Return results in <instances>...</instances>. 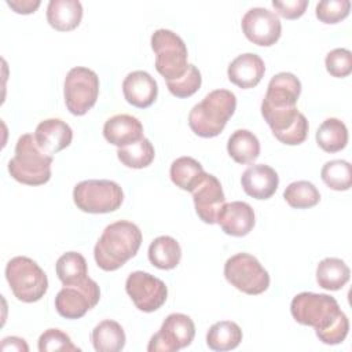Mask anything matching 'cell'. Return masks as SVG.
<instances>
[{
    "label": "cell",
    "instance_id": "1",
    "mask_svg": "<svg viewBox=\"0 0 352 352\" xmlns=\"http://www.w3.org/2000/svg\"><path fill=\"white\" fill-rule=\"evenodd\" d=\"M290 312L297 323L314 327L323 344L337 345L348 336L349 320L329 294L302 292L292 300Z\"/></svg>",
    "mask_w": 352,
    "mask_h": 352
},
{
    "label": "cell",
    "instance_id": "2",
    "mask_svg": "<svg viewBox=\"0 0 352 352\" xmlns=\"http://www.w3.org/2000/svg\"><path fill=\"white\" fill-rule=\"evenodd\" d=\"M142 245V231L126 220L109 224L94 248V257L103 271H116L135 257Z\"/></svg>",
    "mask_w": 352,
    "mask_h": 352
},
{
    "label": "cell",
    "instance_id": "3",
    "mask_svg": "<svg viewBox=\"0 0 352 352\" xmlns=\"http://www.w3.org/2000/svg\"><path fill=\"white\" fill-rule=\"evenodd\" d=\"M236 109V98L228 89H214L197 103L188 114L191 131L201 138H214Z\"/></svg>",
    "mask_w": 352,
    "mask_h": 352
},
{
    "label": "cell",
    "instance_id": "4",
    "mask_svg": "<svg viewBox=\"0 0 352 352\" xmlns=\"http://www.w3.org/2000/svg\"><path fill=\"white\" fill-rule=\"evenodd\" d=\"M52 155L40 150L34 135H22L15 144V155L8 162L12 179L28 186H41L51 179Z\"/></svg>",
    "mask_w": 352,
    "mask_h": 352
},
{
    "label": "cell",
    "instance_id": "5",
    "mask_svg": "<svg viewBox=\"0 0 352 352\" xmlns=\"http://www.w3.org/2000/svg\"><path fill=\"white\" fill-rule=\"evenodd\" d=\"M6 278L12 294L22 302H36L48 289V278L40 265L25 256L11 258L6 265Z\"/></svg>",
    "mask_w": 352,
    "mask_h": 352
},
{
    "label": "cell",
    "instance_id": "6",
    "mask_svg": "<svg viewBox=\"0 0 352 352\" xmlns=\"http://www.w3.org/2000/svg\"><path fill=\"white\" fill-rule=\"evenodd\" d=\"M155 54V69L166 80L180 78L188 69L187 47L183 38L169 29H158L151 34Z\"/></svg>",
    "mask_w": 352,
    "mask_h": 352
},
{
    "label": "cell",
    "instance_id": "7",
    "mask_svg": "<svg viewBox=\"0 0 352 352\" xmlns=\"http://www.w3.org/2000/svg\"><path fill=\"white\" fill-rule=\"evenodd\" d=\"M73 201L85 213H110L121 206L124 192L116 182L91 179L76 184Z\"/></svg>",
    "mask_w": 352,
    "mask_h": 352
},
{
    "label": "cell",
    "instance_id": "8",
    "mask_svg": "<svg viewBox=\"0 0 352 352\" xmlns=\"http://www.w3.org/2000/svg\"><path fill=\"white\" fill-rule=\"evenodd\" d=\"M224 276L239 292L257 296L270 286V275L260 261L249 253H236L224 264Z\"/></svg>",
    "mask_w": 352,
    "mask_h": 352
},
{
    "label": "cell",
    "instance_id": "9",
    "mask_svg": "<svg viewBox=\"0 0 352 352\" xmlns=\"http://www.w3.org/2000/svg\"><path fill=\"white\" fill-rule=\"evenodd\" d=\"M63 95L67 110L73 116H84L96 103L99 95L98 74L82 66L70 69L65 78Z\"/></svg>",
    "mask_w": 352,
    "mask_h": 352
},
{
    "label": "cell",
    "instance_id": "10",
    "mask_svg": "<svg viewBox=\"0 0 352 352\" xmlns=\"http://www.w3.org/2000/svg\"><path fill=\"white\" fill-rule=\"evenodd\" d=\"M99 298V285L88 276L80 283L63 285L55 297V309L62 318L78 319L92 309Z\"/></svg>",
    "mask_w": 352,
    "mask_h": 352
},
{
    "label": "cell",
    "instance_id": "11",
    "mask_svg": "<svg viewBox=\"0 0 352 352\" xmlns=\"http://www.w3.org/2000/svg\"><path fill=\"white\" fill-rule=\"evenodd\" d=\"M195 336L192 319L184 314H170L162 322L161 329L150 338L148 352H176L188 346Z\"/></svg>",
    "mask_w": 352,
    "mask_h": 352
},
{
    "label": "cell",
    "instance_id": "12",
    "mask_svg": "<svg viewBox=\"0 0 352 352\" xmlns=\"http://www.w3.org/2000/svg\"><path fill=\"white\" fill-rule=\"evenodd\" d=\"M261 114L274 136L283 144H301L308 135V121L297 107L271 109L261 106Z\"/></svg>",
    "mask_w": 352,
    "mask_h": 352
},
{
    "label": "cell",
    "instance_id": "13",
    "mask_svg": "<svg viewBox=\"0 0 352 352\" xmlns=\"http://www.w3.org/2000/svg\"><path fill=\"white\" fill-rule=\"evenodd\" d=\"M125 290L139 311L154 312L160 309L168 297L166 285L157 276L135 271L128 275Z\"/></svg>",
    "mask_w": 352,
    "mask_h": 352
},
{
    "label": "cell",
    "instance_id": "14",
    "mask_svg": "<svg viewBox=\"0 0 352 352\" xmlns=\"http://www.w3.org/2000/svg\"><path fill=\"white\" fill-rule=\"evenodd\" d=\"M242 32L249 41L261 47L275 44L282 33L278 15L263 7H253L242 16Z\"/></svg>",
    "mask_w": 352,
    "mask_h": 352
},
{
    "label": "cell",
    "instance_id": "15",
    "mask_svg": "<svg viewBox=\"0 0 352 352\" xmlns=\"http://www.w3.org/2000/svg\"><path fill=\"white\" fill-rule=\"evenodd\" d=\"M191 194L198 217L206 224L217 223V216L226 204L224 191L219 179L206 173Z\"/></svg>",
    "mask_w": 352,
    "mask_h": 352
},
{
    "label": "cell",
    "instance_id": "16",
    "mask_svg": "<svg viewBox=\"0 0 352 352\" xmlns=\"http://www.w3.org/2000/svg\"><path fill=\"white\" fill-rule=\"evenodd\" d=\"M301 94L300 80L289 72L275 74L267 87L261 106L271 109L294 107Z\"/></svg>",
    "mask_w": 352,
    "mask_h": 352
},
{
    "label": "cell",
    "instance_id": "17",
    "mask_svg": "<svg viewBox=\"0 0 352 352\" xmlns=\"http://www.w3.org/2000/svg\"><path fill=\"white\" fill-rule=\"evenodd\" d=\"M256 223L253 208L242 201H232L223 205L219 216L217 224L221 230L231 236H245L248 235Z\"/></svg>",
    "mask_w": 352,
    "mask_h": 352
},
{
    "label": "cell",
    "instance_id": "18",
    "mask_svg": "<svg viewBox=\"0 0 352 352\" xmlns=\"http://www.w3.org/2000/svg\"><path fill=\"white\" fill-rule=\"evenodd\" d=\"M243 191L256 199L271 198L279 184V176L274 168L265 164L250 165L241 176Z\"/></svg>",
    "mask_w": 352,
    "mask_h": 352
},
{
    "label": "cell",
    "instance_id": "19",
    "mask_svg": "<svg viewBox=\"0 0 352 352\" xmlns=\"http://www.w3.org/2000/svg\"><path fill=\"white\" fill-rule=\"evenodd\" d=\"M72 139V128L59 118H47L41 121L34 131V140L37 146L48 155H54L69 147Z\"/></svg>",
    "mask_w": 352,
    "mask_h": 352
},
{
    "label": "cell",
    "instance_id": "20",
    "mask_svg": "<svg viewBox=\"0 0 352 352\" xmlns=\"http://www.w3.org/2000/svg\"><path fill=\"white\" fill-rule=\"evenodd\" d=\"M122 92L126 102L135 107H150L158 95L157 81L143 70H135L122 81Z\"/></svg>",
    "mask_w": 352,
    "mask_h": 352
},
{
    "label": "cell",
    "instance_id": "21",
    "mask_svg": "<svg viewBox=\"0 0 352 352\" xmlns=\"http://www.w3.org/2000/svg\"><path fill=\"white\" fill-rule=\"evenodd\" d=\"M265 73L264 60L257 54L238 55L227 69L228 80L242 89L256 87Z\"/></svg>",
    "mask_w": 352,
    "mask_h": 352
},
{
    "label": "cell",
    "instance_id": "22",
    "mask_svg": "<svg viewBox=\"0 0 352 352\" xmlns=\"http://www.w3.org/2000/svg\"><path fill=\"white\" fill-rule=\"evenodd\" d=\"M103 136L109 143L117 147H124L144 138L143 125L133 116L117 114L104 122Z\"/></svg>",
    "mask_w": 352,
    "mask_h": 352
},
{
    "label": "cell",
    "instance_id": "23",
    "mask_svg": "<svg viewBox=\"0 0 352 352\" xmlns=\"http://www.w3.org/2000/svg\"><path fill=\"white\" fill-rule=\"evenodd\" d=\"M82 19V6L78 0H51L47 7V21L58 32L76 29Z\"/></svg>",
    "mask_w": 352,
    "mask_h": 352
},
{
    "label": "cell",
    "instance_id": "24",
    "mask_svg": "<svg viewBox=\"0 0 352 352\" xmlns=\"http://www.w3.org/2000/svg\"><path fill=\"white\" fill-rule=\"evenodd\" d=\"M91 341L98 352H118L125 346L126 337L118 322L106 319L94 327Z\"/></svg>",
    "mask_w": 352,
    "mask_h": 352
},
{
    "label": "cell",
    "instance_id": "25",
    "mask_svg": "<svg viewBox=\"0 0 352 352\" xmlns=\"http://www.w3.org/2000/svg\"><path fill=\"white\" fill-rule=\"evenodd\" d=\"M182 258V248L179 242L169 236L161 235L155 238L148 246V260L160 270H173L179 265Z\"/></svg>",
    "mask_w": 352,
    "mask_h": 352
},
{
    "label": "cell",
    "instance_id": "26",
    "mask_svg": "<svg viewBox=\"0 0 352 352\" xmlns=\"http://www.w3.org/2000/svg\"><path fill=\"white\" fill-rule=\"evenodd\" d=\"M227 151L238 164H250L260 155V142L257 136L248 129H236L228 138Z\"/></svg>",
    "mask_w": 352,
    "mask_h": 352
},
{
    "label": "cell",
    "instance_id": "27",
    "mask_svg": "<svg viewBox=\"0 0 352 352\" xmlns=\"http://www.w3.org/2000/svg\"><path fill=\"white\" fill-rule=\"evenodd\" d=\"M351 276L348 265L336 257L323 258L316 267V282L324 290H340L342 289Z\"/></svg>",
    "mask_w": 352,
    "mask_h": 352
},
{
    "label": "cell",
    "instance_id": "28",
    "mask_svg": "<svg viewBox=\"0 0 352 352\" xmlns=\"http://www.w3.org/2000/svg\"><path fill=\"white\" fill-rule=\"evenodd\" d=\"M169 175L176 187L191 192L205 177L206 172L192 157H180L172 162Z\"/></svg>",
    "mask_w": 352,
    "mask_h": 352
},
{
    "label": "cell",
    "instance_id": "29",
    "mask_svg": "<svg viewBox=\"0 0 352 352\" xmlns=\"http://www.w3.org/2000/svg\"><path fill=\"white\" fill-rule=\"evenodd\" d=\"M242 341L241 327L231 320H220L212 324L206 333V345L212 351H231Z\"/></svg>",
    "mask_w": 352,
    "mask_h": 352
},
{
    "label": "cell",
    "instance_id": "30",
    "mask_svg": "<svg viewBox=\"0 0 352 352\" xmlns=\"http://www.w3.org/2000/svg\"><path fill=\"white\" fill-rule=\"evenodd\" d=\"M316 143L326 153H337L348 143V129L338 118H326L316 131Z\"/></svg>",
    "mask_w": 352,
    "mask_h": 352
},
{
    "label": "cell",
    "instance_id": "31",
    "mask_svg": "<svg viewBox=\"0 0 352 352\" xmlns=\"http://www.w3.org/2000/svg\"><path fill=\"white\" fill-rule=\"evenodd\" d=\"M117 157L126 168L142 169L154 161L155 151L151 142L147 138H142L128 146L118 147Z\"/></svg>",
    "mask_w": 352,
    "mask_h": 352
},
{
    "label": "cell",
    "instance_id": "32",
    "mask_svg": "<svg viewBox=\"0 0 352 352\" xmlns=\"http://www.w3.org/2000/svg\"><path fill=\"white\" fill-rule=\"evenodd\" d=\"M56 275L63 285L80 283L88 278L87 261L82 254L77 252L63 253L55 265Z\"/></svg>",
    "mask_w": 352,
    "mask_h": 352
},
{
    "label": "cell",
    "instance_id": "33",
    "mask_svg": "<svg viewBox=\"0 0 352 352\" xmlns=\"http://www.w3.org/2000/svg\"><path fill=\"white\" fill-rule=\"evenodd\" d=\"M283 198L289 206L294 209H308L319 204L320 194L319 190L307 180H298L290 183L283 191Z\"/></svg>",
    "mask_w": 352,
    "mask_h": 352
},
{
    "label": "cell",
    "instance_id": "34",
    "mask_svg": "<svg viewBox=\"0 0 352 352\" xmlns=\"http://www.w3.org/2000/svg\"><path fill=\"white\" fill-rule=\"evenodd\" d=\"M323 183L336 191H346L352 184V166L345 160L327 161L320 170Z\"/></svg>",
    "mask_w": 352,
    "mask_h": 352
},
{
    "label": "cell",
    "instance_id": "35",
    "mask_svg": "<svg viewBox=\"0 0 352 352\" xmlns=\"http://www.w3.org/2000/svg\"><path fill=\"white\" fill-rule=\"evenodd\" d=\"M202 84V77L197 66L188 65L187 72L177 80L173 81H166L169 92L176 96V98H188L194 95Z\"/></svg>",
    "mask_w": 352,
    "mask_h": 352
},
{
    "label": "cell",
    "instance_id": "36",
    "mask_svg": "<svg viewBox=\"0 0 352 352\" xmlns=\"http://www.w3.org/2000/svg\"><path fill=\"white\" fill-rule=\"evenodd\" d=\"M351 3L348 0H322L316 4V18L327 25L337 23L349 15Z\"/></svg>",
    "mask_w": 352,
    "mask_h": 352
},
{
    "label": "cell",
    "instance_id": "37",
    "mask_svg": "<svg viewBox=\"0 0 352 352\" xmlns=\"http://www.w3.org/2000/svg\"><path fill=\"white\" fill-rule=\"evenodd\" d=\"M38 351L40 352H52V351H81L74 345L70 337L59 329H48L38 338Z\"/></svg>",
    "mask_w": 352,
    "mask_h": 352
},
{
    "label": "cell",
    "instance_id": "38",
    "mask_svg": "<svg viewBox=\"0 0 352 352\" xmlns=\"http://www.w3.org/2000/svg\"><path fill=\"white\" fill-rule=\"evenodd\" d=\"M326 70L337 78H344L352 73V54L346 48H336L326 55Z\"/></svg>",
    "mask_w": 352,
    "mask_h": 352
},
{
    "label": "cell",
    "instance_id": "39",
    "mask_svg": "<svg viewBox=\"0 0 352 352\" xmlns=\"http://www.w3.org/2000/svg\"><path fill=\"white\" fill-rule=\"evenodd\" d=\"M272 7L276 10V12L286 18V19H297L300 18L307 7H308V0H286V1H272Z\"/></svg>",
    "mask_w": 352,
    "mask_h": 352
},
{
    "label": "cell",
    "instance_id": "40",
    "mask_svg": "<svg viewBox=\"0 0 352 352\" xmlns=\"http://www.w3.org/2000/svg\"><path fill=\"white\" fill-rule=\"evenodd\" d=\"M40 0H7V6L16 14H32L40 7Z\"/></svg>",
    "mask_w": 352,
    "mask_h": 352
},
{
    "label": "cell",
    "instance_id": "41",
    "mask_svg": "<svg viewBox=\"0 0 352 352\" xmlns=\"http://www.w3.org/2000/svg\"><path fill=\"white\" fill-rule=\"evenodd\" d=\"M1 351H23L28 352L29 346L23 338L19 337H7L0 345Z\"/></svg>",
    "mask_w": 352,
    "mask_h": 352
}]
</instances>
